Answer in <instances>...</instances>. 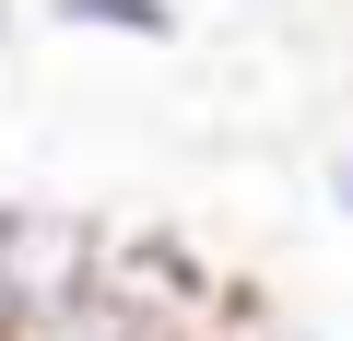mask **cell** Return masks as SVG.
<instances>
[{"label":"cell","instance_id":"1","mask_svg":"<svg viewBox=\"0 0 353 341\" xmlns=\"http://www.w3.org/2000/svg\"><path fill=\"white\" fill-rule=\"evenodd\" d=\"M59 36H118V48H176L189 36V0H48Z\"/></svg>","mask_w":353,"mask_h":341},{"label":"cell","instance_id":"2","mask_svg":"<svg viewBox=\"0 0 353 341\" xmlns=\"http://www.w3.org/2000/svg\"><path fill=\"white\" fill-rule=\"evenodd\" d=\"M212 341H330V329H306V318H271V306H236Z\"/></svg>","mask_w":353,"mask_h":341},{"label":"cell","instance_id":"3","mask_svg":"<svg viewBox=\"0 0 353 341\" xmlns=\"http://www.w3.org/2000/svg\"><path fill=\"white\" fill-rule=\"evenodd\" d=\"M330 212H341V224H353V141H341V153H330Z\"/></svg>","mask_w":353,"mask_h":341},{"label":"cell","instance_id":"4","mask_svg":"<svg viewBox=\"0 0 353 341\" xmlns=\"http://www.w3.org/2000/svg\"><path fill=\"white\" fill-rule=\"evenodd\" d=\"M0 59H12V0H0Z\"/></svg>","mask_w":353,"mask_h":341},{"label":"cell","instance_id":"5","mask_svg":"<svg viewBox=\"0 0 353 341\" xmlns=\"http://www.w3.org/2000/svg\"><path fill=\"white\" fill-rule=\"evenodd\" d=\"M0 341H12V294H0Z\"/></svg>","mask_w":353,"mask_h":341},{"label":"cell","instance_id":"6","mask_svg":"<svg viewBox=\"0 0 353 341\" xmlns=\"http://www.w3.org/2000/svg\"><path fill=\"white\" fill-rule=\"evenodd\" d=\"M236 12H271V0H236Z\"/></svg>","mask_w":353,"mask_h":341}]
</instances>
